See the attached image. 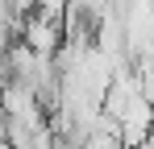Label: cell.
<instances>
[{
    "mask_svg": "<svg viewBox=\"0 0 154 149\" xmlns=\"http://www.w3.org/2000/svg\"><path fill=\"white\" fill-rule=\"evenodd\" d=\"M21 37H25L38 54H58V46H63V21L42 17V13H29V17H25V33H21Z\"/></svg>",
    "mask_w": 154,
    "mask_h": 149,
    "instance_id": "cell-1",
    "label": "cell"
},
{
    "mask_svg": "<svg viewBox=\"0 0 154 149\" xmlns=\"http://www.w3.org/2000/svg\"><path fill=\"white\" fill-rule=\"evenodd\" d=\"M137 149H154V128H150V133H146V141H142V145H137Z\"/></svg>",
    "mask_w": 154,
    "mask_h": 149,
    "instance_id": "cell-2",
    "label": "cell"
}]
</instances>
